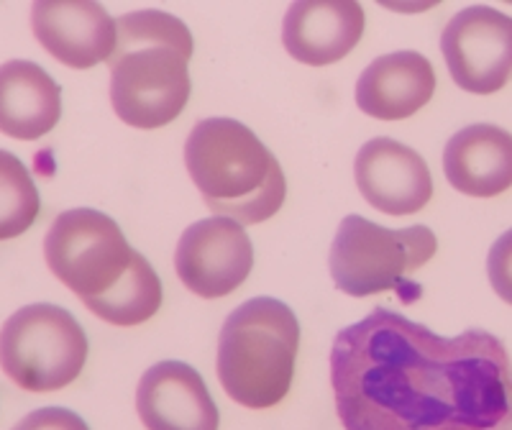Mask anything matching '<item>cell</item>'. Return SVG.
I'll return each mask as SVG.
<instances>
[{
	"label": "cell",
	"instance_id": "obj_1",
	"mask_svg": "<svg viewBox=\"0 0 512 430\" xmlns=\"http://www.w3.org/2000/svg\"><path fill=\"white\" fill-rule=\"evenodd\" d=\"M507 377L510 356L492 333L446 338L387 308L338 331L331 351L346 430H492Z\"/></svg>",
	"mask_w": 512,
	"mask_h": 430
},
{
	"label": "cell",
	"instance_id": "obj_2",
	"mask_svg": "<svg viewBox=\"0 0 512 430\" xmlns=\"http://www.w3.org/2000/svg\"><path fill=\"white\" fill-rule=\"evenodd\" d=\"M44 256L54 277L105 323L139 326L162 308L159 274L100 210L72 208L57 215L44 239Z\"/></svg>",
	"mask_w": 512,
	"mask_h": 430
},
{
	"label": "cell",
	"instance_id": "obj_3",
	"mask_svg": "<svg viewBox=\"0 0 512 430\" xmlns=\"http://www.w3.org/2000/svg\"><path fill=\"white\" fill-rule=\"evenodd\" d=\"M190 29L164 11H134L116 18L111 59V103L116 116L134 128H162L190 100Z\"/></svg>",
	"mask_w": 512,
	"mask_h": 430
},
{
	"label": "cell",
	"instance_id": "obj_4",
	"mask_svg": "<svg viewBox=\"0 0 512 430\" xmlns=\"http://www.w3.org/2000/svg\"><path fill=\"white\" fill-rule=\"evenodd\" d=\"M185 164L205 205L221 218L251 226L269 221L285 205L280 162L241 121H200L187 136Z\"/></svg>",
	"mask_w": 512,
	"mask_h": 430
},
{
	"label": "cell",
	"instance_id": "obj_5",
	"mask_svg": "<svg viewBox=\"0 0 512 430\" xmlns=\"http://www.w3.org/2000/svg\"><path fill=\"white\" fill-rule=\"evenodd\" d=\"M300 323L290 305L254 297L233 310L218 338V379L231 400L267 410L285 400L295 377Z\"/></svg>",
	"mask_w": 512,
	"mask_h": 430
},
{
	"label": "cell",
	"instance_id": "obj_6",
	"mask_svg": "<svg viewBox=\"0 0 512 430\" xmlns=\"http://www.w3.org/2000/svg\"><path fill=\"white\" fill-rule=\"evenodd\" d=\"M88 336L70 310L36 303L0 328V367L26 392H57L80 377Z\"/></svg>",
	"mask_w": 512,
	"mask_h": 430
},
{
	"label": "cell",
	"instance_id": "obj_7",
	"mask_svg": "<svg viewBox=\"0 0 512 430\" xmlns=\"http://www.w3.org/2000/svg\"><path fill=\"white\" fill-rule=\"evenodd\" d=\"M436 249V233L428 226L384 228L361 215H346L328 264L338 290L369 297L405 287V277L431 262Z\"/></svg>",
	"mask_w": 512,
	"mask_h": 430
},
{
	"label": "cell",
	"instance_id": "obj_8",
	"mask_svg": "<svg viewBox=\"0 0 512 430\" xmlns=\"http://www.w3.org/2000/svg\"><path fill=\"white\" fill-rule=\"evenodd\" d=\"M441 52L461 90L497 93L512 77V16L489 6L464 8L448 21Z\"/></svg>",
	"mask_w": 512,
	"mask_h": 430
},
{
	"label": "cell",
	"instance_id": "obj_9",
	"mask_svg": "<svg viewBox=\"0 0 512 430\" xmlns=\"http://www.w3.org/2000/svg\"><path fill=\"white\" fill-rule=\"evenodd\" d=\"M254 267V246L241 223L231 218H205L192 223L175 249V269L182 285L208 300L231 295Z\"/></svg>",
	"mask_w": 512,
	"mask_h": 430
},
{
	"label": "cell",
	"instance_id": "obj_10",
	"mask_svg": "<svg viewBox=\"0 0 512 430\" xmlns=\"http://www.w3.org/2000/svg\"><path fill=\"white\" fill-rule=\"evenodd\" d=\"M354 177L364 200L387 215L418 213L433 198V177L425 159L387 136L361 146Z\"/></svg>",
	"mask_w": 512,
	"mask_h": 430
},
{
	"label": "cell",
	"instance_id": "obj_11",
	"mask_svg": "<svg viewBox=\"0 0 512 430\" xmlns=\"http://www.w3.org/2000/svg\"><path fill=\"white\" fill-rule=\"evenodd\" d=\"M31 29L41 47L72 70H90L116 49V21L100 3L41 0L31 8Z\"/></svg>",
	"mask_w": 512,
	"mask_h": 430
},
{
	"label": "cell",
	"instance_id": "obj_12",
	"mask_svg": "<svg viewBox=\"0 0 512 430\" xmlns=\"http://www.w3.org/2000/svg\"><path fill=\"white\" fill-rule=\"evenodd\" d=\"M136 410L149 430H218L216 400L185 361H159L141 377Z\"/></svg>",
	"mask_w": 512,
	"mask_h": 430
},
{
	"label": "cell",
	"instance_id": "obj_13",
	"mask_svg": "<svg viewBox=\"0 0 512 430\" xmlns=\"http://www.w3.org/2000/svg\"><path fill=\"white\" fill-rule=\"evenodd\" d=\"M364 36V8L359 3L308 0L292 3L282 24V44L297 62L310 67L344 59Z\"/></svg>",
	"mask_w": 512,
	"mask_h": 430
},
{
	"label": "cell",
	"instance_id": "obj_14",
	"mask_svg": "<svg viewBox=\"0 0 512 430\" xmlns=\"http://www.w3.org/2000/svg\"><path fill=\"white\" fill-rule=\"evenodd\" d=\"M436 72L420 52H392L374 59L356 82V105L379 121H402L431 103Z\"/></svg>",
	"mask_w": 512,
	"mask_h": 430
},
{
	"label": "cell",
	"instance_id": "obj_15",
	"mask_svg": "<svg viewBox=\"0 0 512 430\" xmlns=\"http://www.w3.org/2000/svg\"><path fill=\"white\" fill-rule=\"evenodd\" d=\"M446 180L472 198H495L512 187V134L492 123L456 131L443 149Z\"/></svg>",
	"mask_w": 512,
	"mask_h": 430
},
{
	"label": "cell",
	"instance_id": "obj_16",
	"mask_svg": "<svg viewBox=\"0 0 512 430\" xmlns=\"http://www.w3.org/2000/svg\"><path fill=\"white\" fill-rule=\"evenodd\" d=\"M62 118V88L36 62L0 64V134L18 141L47 136Z\"/></svg>",
	"mask_w": 512,
	"mask_h": 430
},
{
	"label": "cell",
	"instance_id": "obj_17",
	"mask_svg": "<svg viewBox=\"0 0 512 430\" xmlns=\"http://www.w3.org/2000/svg\"><path fill=\"white\" fill-rule=\"evenodd\" d=\"M39 187L16 154L0 149V241L16 239L36 223Z\"/></svg>",
	"mask_w": 512,
	"mask_h": 430
},
{
	"label": "cell",
	"instance_id": "obj_18",
	"mask_svg": "<svg viewBox=\"0 0 512 430\" xmlns=\"http://www.w3.org/2000/svg\"><path fill=\"white\" fill-rule=\"evenodd\" d=\"M487 272L497 295L507 305H512V228L502 233L500 239L492 244V249H489Z\"/></svg>",
	"mask_w": 512,
	"mask_h": 430
},
{
	"label": "cell",
	"instance_id": "obj_19",
	"mask_svg": "<svg viewBox=\"0 0 512 430\" xmlns=\"http://www.w3.org/2000/svg\"><path fill=\"white\" fill-rule=\"evenodd\" d=\"M13 430H90L88 423L67 407H41L18 420Z\"/></svg>",
	"mask_w": 512,
	"mask_h": 430
},
{
	"label": "cell",
	"instance_id": "obj_20",
	"mask_svg": "<svg viewBox=\"0 0 512 430\" xmlns=\"http://www.w3.org/2000/svg\"><path fill=\"white\" fill-rule=\"evenodd\" d=\"M507 407H505V415L500 418V423L495 425L492 430H512V374L507 377Z\"/></svg>",
	"mask_w": 512,
	"mask_h": 430
}]
</instances>
